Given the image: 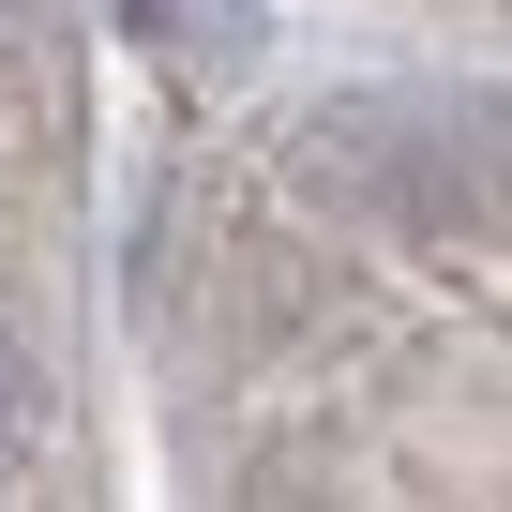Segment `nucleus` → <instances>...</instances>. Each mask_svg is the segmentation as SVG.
I'll list each match as a JSON object with an SVG mask.
<instances>
[{
    "mask_svg": "<svg viewBox=\"0 0 512 512\" xmlns=\"http://www.w3.org/2000/svg\"><path fill=\"white\" fill-rule=\"evenodd\" d=\"M121 16H136V46H151V61H196V76H226V61H256L272 0H121Z\"/></svg>",
    "mask_w": 512,
    "mask_h": 512,
    "instance_id": "obj_1",
    "label": "nucleus"
},
{
    "mask_svg": "<svg viewBox=\"0 0 512 512\" xmlns=\"http://www.w3.org/2000/svg\"><path fill=\"white\" fill-rule=\"evenodd\" d=\"M31 437V362H16V332H0V452Z\"/></svg>",
    "mask_w": 512,
    "mask_h": 512,
    "instance_id": "obj_2",
    "label": "nucleus"
}]
</instances>
